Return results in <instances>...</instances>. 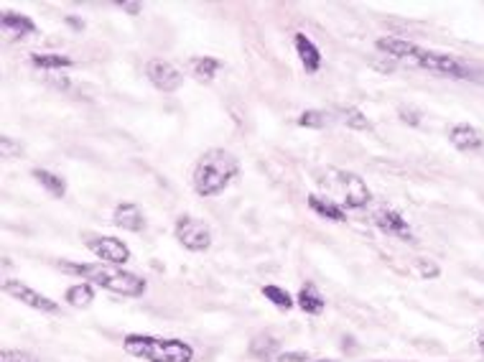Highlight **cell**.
<instances>
[{"mask_svg":"<svg viewBox=\"0 0 484 362\" xmlns=\"http://www.w3.org/2000/svg\"><path fill=\"white\" fill-rule=\"evenodd\" d=\"M375 49L382 52V54L393 56V59H403V62H408L418 70L444 74V77H451V79H477L480 77V72L464 59L444 54V52H433V49H426V46L408 41V38L382 37L375 41Z\"/></svg>","mask_w":484,"mask_h":362,"instance_id":"1","label":"cell"},{"mask_svg":"<svg viewBox=\"0 0 484 362\" xmlns=\"http://www.w3.org/2000/svg\"><path fill=\"white\" fill-rule=\"evenodd\" d=\"M59 271L85 278L92 286L118 293V296H127V299H141L148 289L144 276L138 273L123 271L120 266H103V263H72V260H56Z\"/></svg>","mask_w":484,"mask_h":362,"instance_id":"2","label":"cell"},{"mask_svg":"<svg viewBox=\"0 0 484 362\" xmlns=\"http://www.w3.org/2000/svg\"><path fill=\"white\" fill-rule=\"evenodd\" d=\"M237 177H242L240 159L230 153L227 148H209L207 153H201V159L194 166L192 189H194V194L204 197V200L219 197Z\"/></svg>","mask_w":484,"mask_h":362,"instance_id":"3","label":"cell"},{"mask_svg":"<svg viewBox=\"0 0 484 362\" xmlns=\"http://www.w3.org/2000/svg\"><path fill=\"white\" fill-rule=\"evenodd\" d=\"M123 350L130 358L145 362H192L194 347L184 340L171 337H153V334H126Z\"/></svg>","mask_w":484,"mask_h":362,"instance_id":"4","label":"cell"},{"mask_svg":"<svg viewBox=\"0 0 484 362\" xmlns=\"http://www.w3.org/2000/svg\"><path fill=\"white\" fill-rule=\"evenodd\" d=\"M332 184L337 186L341 194V207L344 210H365L373 202V192L367 181L352 174V171H332Z\"/></svg>","mask_w":484,"mask_h":362,"instance_id":"5","label":"cell"},{"mask_svg":"<svg viewBox=\"0 0 484 362\" xmlns=\"http://www.w3.org/2000/svg\"><path fill=\"white\" fill-rule=\"evenodd\" d=\"M174 235L179 245L189 253H207L212 248V230L192 215H181L174 225Z\"/></svg>","mask_w":484,"mask_h":362,"instance_id":"6","label":"cell"},{"mask_svg":"<svg viewBox=\"0 0 484 362\" xmlns=\"http://www.w3.org/2000/svg\"><path fill=\"white\" fill-rule=\"evenodd\" d=\"M85 248L94 253L100 260H105L110 266H123L130 260V248L120 237L112 235H97V233H85Z\"/></svg>","mask_w":484,"mask_h":362,"instance_id":"7","label":"cell"},{"mask_svg":"<svg viewBox=\"0 0 484 362\" xmlns=\"http://www.w3.org/2000/svg\"><path fill=\"white\" fill-rule=\"evenodd\" d=\"M3 293L5 296H11V299H16L19 304L29 309H37L41 314H59V304H56L54 299H49V296H44V293H38L37 289H31V286H26L23 281H5L3 284Z\"/></svg>","mask_w":484,"mask_h":362,"instance_id":"8","label":"cell"},{"mask_svg":"<svg viewBox=\"0 0 484 362\" xmlns=\"http://www.w3.org/2000/svg\"><path fill=\"white\" fill-rule=\"evenodd\" d=\"M373 225H375L382 235L403 240V243H408V245H415V233H413L411 222L403 218L398 210H380V212H375Z\"/></svg>","mask_w":484,"mask_h":362,"instance_id":"9","label":"cell"},{"mask_svg":"<svg viewBox=\"0 0 484 362\" xmlns=\"http://www.w3.org/2000/svg\"><path fill=\"white\" fill-rule=\"evenodd\" d=\"M145 77H148V82L156 90L161 92H176L184 85V77H181L179 70L171 62H166V59H151L145 64Z\"/></svg>","mask_w":484,"mask_h":362,"instance_id":"10","label":"cell"},{"mask_svg":"<svg viewBox=\"0 0 484 362\" xmlns=\"http://www.w3.org/2000/svg\"><path fill=\"white\" fill-rule=\"evenodd\" d=\"M448 144L454 145L456 151L462 153H474V151H482L484 148V133L472 123H454L447 130Z\"/></svg>","mask_w":484,"mask_h":362,"instance_id":"11","label":"cell"},{"mask_svg":"<svg viewBox=\"0 0 484 362\" xmlns=\"http://www.w3.org/2000/svg\"><path fill=\"white\" fill-rule=\"evenodd\" d=\"M112 219L120 230L126 233H145L148 227V219H145L144 210L135 204V202H120L112 212Z\"/></svg>","mask_w":484,"mask_h":362,"instance_id":"12","label":"cell"},{"mask_svg":"<svg viewBox=\"0 0 484 362\" xmlns=\"http://www.w3.org/2000/svg\"><path fill=\"white\" fill-rule=\"evenodd\" d=\"M293 46H296V54L301 59V67H304L308 74H316L322 70V52L319 46L306 37V34H293Z\"/></svg>","mask_w":484,"mask_h":362,"instance_id":"13","label":"cell"},{"mask_svg":"<svg viewBox=\"0 0 484 362\" xmlns=\"http://www.w3.org/2000/svg\"><path fill=\"white\" fill-rule=\"evenodd\" d=\"M306 202H308V210H311L314 215L329 219V222H347V210L341 207L340 202L322 197V194H308Z\"/></svg>","mask_w":484,"mask_h":362,"instance_id":"14","label":"cell"},{"mask_svg":"<svg viewBox=\"0 0 484 362\" xmlns=\"http://www.w3.org/2000/svg\"><path fill=\"white\" fill-rule=\"evenodd\" d=\"M0 23H3V31H5V34H13L16 41L29 37V34H37V23L29 19V16H23V13L3 11V13H0Z\"/></svg>","mask_w":484,"mask_h":362,"instance_id":"15","label":"cell"},{"mask_svg":"<svg viewBox=\"0 0 484 362\" xmlns=\"http://www.w3.org/2000/svg\"><path fill=\"white\" fill-rule=\"evenodd\" d=\"M296 307L301 309L304 314H308V317H316V314L324 311L326 301H324V296L314 284H304V286L299 289V293H296Z\"/></svg>","mask_w":484,"mask_h":362,"instance_id":"16","label":"cell"},{"mask_svg":"<svg viewBox=\"0 0 484 362\" xmlns=\"http://www.w3.org/2000/svg\"><path fill=\"white\" fill-rule=\"evenodd\" d=\"M334 115L341 120V126L352 128L357 133H373V120L362 112L355 105H341V108L334 110Z\"/></svg>","mask_w":484,"mask_h":362,"instance_id":"17","label":"cell"},{"mask_svg":"<svg viewBox=\"0 0 484 362\" xmlns=\"http://www.w3.org/2000/svg\"><path fill=\"white\" fill-rule=\"evenodd\" d=\"M278 347H281V342H278L273 334L263 332V334H258V337H252L250 340V355L252 358H258V360L270 362L278 358Z\"/></svg>","mask_w":484,"mask_h":362,"instance_id":"18","label":"cell"},{"mask_svg":"<svg viewBox=\"0 0 484 362\" xmlns=\"http://www.w3.org/2000/svg\"><path fill=\"white\" fill-rule=\"evenodd\" d=\"M31 177L52 194V197H56V200H64L67 197V181L62 179L59 174H54V171H46V169H34L31 171Z\"/></svg>","mask_w":484,"mask_h":362,"instance_id":"19","label":"cell"},{"mask_svg":"<svg viewBox=\"0 0 484 362\" xmlns=\"http://www.w3.org/2000/svg\"><path fill=\"white\" fill-rule=\"evenodd\" d=\"M64 301L72 304L74 309H87L94 301V286L82 281V284H74L70 289L64 291Z\"/></svg>","mask_w":484,"mask_h":362,"instance_id":"20","label":"cell"},{"mask_svg":"<svg viewBox=\"0 0 484 362\" xmlns=\"http://www.w3.org/2000/svg\"><path fill=\"white\" fill-rule=\"evenodd\" d=\"M192 70L201 82H212L215 74L222 70V62L217 56H197V59H192Z\"/></svg>","mask_w":484,"mask_h":362,"instance_id":"21","label":"cell"},{"mask_svg":"<svg viewBox=\"0 0 484 362\" xmlns=\"http://www.w3.org/2000/svg\"><path fill=\"white\" fill-rule=\"evenodd\" d=\"M31 64L38 70H70L74 67V59L64 54H31Z\"/></svg>","mask_w":484,"mask_h":362,"instance_id":"22","label":"cell"},{"mask_svg":"<svg viewBox=\"0 0 484 362\" xmlns=\"http://www.w3.org/2000/svg\"><path fill=\"white\" fill-rule=\"evenodd\" d=\"M332 123V115L324 112V110H304L299 118H296V126L299 128H311V130H324Z\"/></svg>","mask_w":484,"mask_h":362,"instance_id":"23","label":"cell"},{"mask_svg":"<svg viewBox=\"0 0 484 362\" xmlns=\"http://www.w3.org/2000/svg\"><path fill=\"white\" fill-rule=\"evenodd\" d=\"M263 296L268 299L273 307L281 309V311H291V309L296 307L293 296H291V293H288L286 289H281V286H273V284H268V286H263Z\"/></svg>","mask_w":484,"mask_h":362,"instance_id":"24","label":"cell"},{"mask_svg":"<svg viewBox=\"0 0 484 362\" xmlns=\"http://www.w3.org/2000/svg\"><path fill=\"white\" fill-rule=\"evenodd\" d=\"M415 268H418V276H421L423 281H433V278H439V276H441L439 263H433L431 258H421V260L415 263Z\"/></svg>","mask_w":484,"mask_h":362,"instance_id":"25","label":"cell"},{"mask_svg":"<svg viewBox=\"0 0 484 362\" xmlns=\"http://www.w3.org/2000/svg\"><path fill=\"white\" fill-rule=\"evenodd\" d=\"M398 118H400V123H406V126L418 128L421 120H423V112L418 108H411V105H403V108H398Z\"/></svg>","mask_w":484,"mask_h":362,"instance_id":"26","label":"cell"},{"mask_svg":"<svg viewBox=\"0 0 484 362\" xmlns=\"http://www.w3.org/2000/svg\"><path fill=\"white\" fill-rule=\"evenodd\" d=\"M23 153V145L19 141H13V138H8V136H3L0 138V159H16Z\"/></svg>","mask_w":484,"mask_h":362,"instance_id":"27","label":"cell"},{"mask_svg":"<svg viewBox=\"0 0 484 362\" xmlns=\"http://www.w3.org/2000/svg\"><path fill=\"white\" fill-rule=\"evenodd\" d=\"M0 362H38V358H34L31 352H23V350H3Z\"/></svg>","mask_w":484,"mask_h":362,"instance_id":"28","label":"cell"},{"mask_svg":"<svg viewBox=\"0 0 484 362\" xmlns=\"http://www.w3.org/2000/svg\"><path fill=\"white\" fill-rule=\"evenodd\" d=\"M118 8H120V11H126V13H130V16H138V13L144 11V3H120Z\"/></svg>","mask_w":484,"mask_h":362,"instance_id":"29","label":"cell"},{"mask_svg":"<svg viewBox=\"0 0 484 362\" xmlns=\"http://www.w3.org/2000/svg\"><path fill=\"white\" fill-rule=\"evenodd\" d=\"M278 360L281 362H306L308 360V355H306V352H288V355H278Z\"/></svg>","mask_w":484,"mask_h":362,"instance_id":"30","label":"cell"},{"mask_svg":"<svg viewBox=\"0 0 484 362\" xmlns=\"http://www.w3.org/2000/svg\"><path fill=\"white\" fill-rule=\"evenodd\" d=\"M64 21H67V26L74 29V31H85V21L79 19V16H64Z\"/></svg>","mask_w":484,"mask_h":362,"instance_id":"31","label":"cell"},{"mask_svg":"<svg viewBox=\"0 0 484 362\" xmlns=\"http://www.w3.org/2000/svg\"><path fill=\"white\" fill-rule=\"evenodd\" d=\"M477 344H480V350H482V352H484V332H482V334H480V340H477Z\"/></svg>","mask_w":484,"mask_h":362,"instance_id":"32","label":"cell"},{"mask_svg":"<svg viewBox=\"0 0 484 362\" xmlns=\"http://www.w3.org/2000/svg\"><path fill=\"white\" fill-rule=\"evenodd\" d=\"M319 362H329V360H319Z\"/></svg>","mask_w":484,"mask_h":362,"instance_id":"33","label":"cell"}]
</instances>
